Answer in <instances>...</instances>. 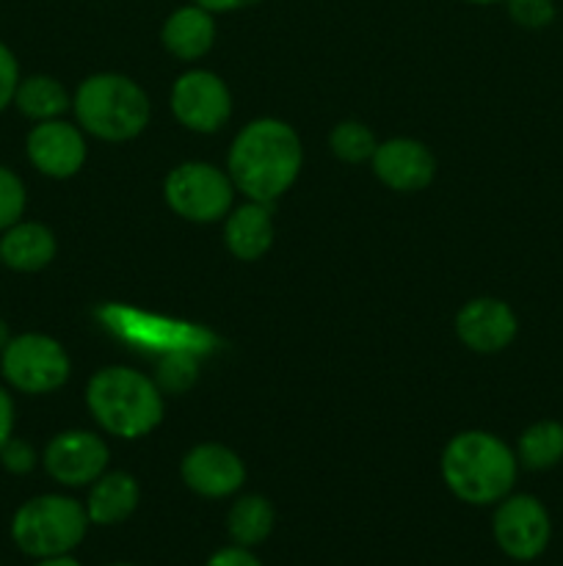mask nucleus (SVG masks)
Returning a JSON list of instances; mask_svg holds the SVG:
<instances>
[{
	"label": "nucleus",
	"instance_id": "13",
	"mask_svg": "<svg viewBox=\"0 0 563 566\" xmlns=\"http://www.w3.org/2000/svg\"><path fill=\"white\" fill-rule=\"evenodd\" d=\"M373 175L379 177L381 186L395 193H417L434 182L436 158L423 142L417 138H390L375 147Z\"/></svg>",
	"mask_w": 563,
	"mask_h": 566
},
{
	"label": "nucleus",
	"instance_id": "30",
	"mask_svg": "<svg viewBox=\"0 0 563 566\" xmlns=\"http://www.w3.org/2000/svg\"><path fill=\"white\" fill-rule=\"evenodd\" d=\"M33 566H83L75 556H53V558H39Z\"/></svg>",
	"mask_w": 563,
	"mask_h": 566
},
{
	"label": "nucleus",
	"instance_id": "16",
	"mask_svg": "<svg viewBox=\"0 0 563 566\" xmlns=\"http://www.w3.org/2000/svg\"><path fill=\"white\" fill-rule=\"evenodd\" d=\"M215 14L199 3L180 6L171 11L160 28V44L166 53L180 61H199L213 50L215 44Z\"/></svg>",
	"mask_w": 563,
	"mask_h": 566
},
{
	"label": "nucleus",
	"instance_id": "33",
	"mask_svg": "<svg viewBox=\"0 0 563 566\" xmlns=\"http://www.w3.org/2000/svg\"><path fill=\"white\" fill-rule=\"evenodd\" d=\"M105 566H138V564H125V562H116V564H105Z\"/></svg>",
	"mask_w": 563,
	"mask_h": 566
},
{
	"label": "nucleus",
	"instance_id": "27",
	"mask_svg": "<svg viewBox=\"0 0 563 566\" xmlns=\"http://www.w3.org/2000/svg\"><path fill=\"white\" fill-rule=\"evenodd\" d=\"M204 566H265V564L259 562V558L254 556V551H248V547L230 545V547H221V551L210 553Z\"/></svg>",
	"mask_w": 563,
	"mask_h": 566
},
{
	"label": "nucleus",
	"instance_id": "9",
	"mask_svg": "<svg viewBox=\"0 0 563 566\" xmlns=\"http://www.w3.org/2000/svg\"><path fill=\"white\" fill-rule=\"evenodd\" d=\"M171 114L185 130L219 133L232 116V94L224 77L210 70H188L171 86Z\"/></svg>",
	"mask_w": 563,
	"mask_h": 566
},
{
	"label": "nucleus",
	"instance_id": "23",
	"mask_svg": "<svg viewBox=\"0 0 563 566\" xmlns=\"http://www.w3.org/2000/svg\"><path fill=\"white\" fill-rule=\"evenodd\" d=\"M28 208V191L14 169L0 164V232L22 221Z\"/></svg>",
	"mask_w": 563,
	"mask_h": 566
},
{
	"label": "nucleus",
	"instance_id": "18",
	"mask_svg": "<svg viewBox=\"0 0 563 566\" xmlns=\"http://www.w3.org/2000/svg\"><path fill=\"white\" fill-rule=\"evenodd\" d=\"M138 503H141V486L130 473L121 470H105L86 495V514L88 523L99 525V528H114V525L127 523L136 514Z\"/></svg>",
	"mask_w": 563,
	"mask_h": 566
},
{
	"label": "nucleus",
	"instance_id": "1",
	"mask_svg": "<svg viewBox=\"0 0 563 566\" xmlns=\"http://www.w3.org/2000/svg\"><path fill=\"white\" fill-rule=\"evenodd\" d=\"M301 166L304 144L296 127L274 116L248 122L226 155V175L235 191L265 205H276L296 186Z\"/></svg>",
	"mask_w": 563,
	"mask_h": 566
},
{
	"label": "nucleus",
	"instance_id": "4",
	"mask_svg": "<svg viewBox=\"0 0 563 566\" xmlns=\"http://www.w3.org/2000/svg\"><path fill=\"white\" fill-rule=\"evenodd\" d=\"M77 127L108 144H125L141 136L152 119L147 92L119 72L88 75L72 94Z\"/></svg>",
	"mask_w": 563,
	"mask_h": 566
},
{
	"label": "nucleus",
	"instance_id": "7",
	"mask_svg": "<svg viewBox=\"0 0 563 566\" xmlns=\"http://www.w3.org/2000/svg\"><path fill=\"white\" fill-rule=\"evenodd\" d=\"M235 182L224 169L204 160H185L163 180V199L171 213L191 224H215L235 208Z\"/></svg>",
	"mask_w": 563,
	"mask_h": 566
},
{
	"label": "nucleus",
	"instance_id": "24",
	"mask_svg": "<svg viewBox=\"0 0 563 566\" xmlns=\"http://www.w3.org/2000/svg\"><path fill=\"white\" fill-rule=\"evenodd\" d=\"M502 6L513 25L524 28V31H544L557 17L555 0H502Z\"/></svg>",
	"mask_w": 563,
	"mask_h": 566
},
{
	"label": "nucleus",
	"instance_id": "11",
	"mask_svg": "<svg viewBox=\"0 0 563 566\" xmlns=\"http://www.w3.org/2000/svg\"><path fill=\"white\" fill-rule=\"evenodd\" d=\"M25 155L39 175L50 180H70L88 158L86 136L81 127L66 119L36 122L28 130Z\"/></svg>",
	"mask_w": 563,
	"mask_h": 566
},
{
	"label": "nucleus",
	"instance_id": "29",
	"mask_svg": "<svg viewBox=\"0 0 563 566\" xmlns=\"http://www.w3.org/2000/svg\"><path fill=\"white\" fill-rule=\"evenodd\" d=\"M191 3L204 6L213 14H230V11H243V9H254L263 0H191Z\"/></svg>",
	"mask_w": 563,
	"mask_h": 566
},
{
	"label": "nucleus",
	"instance_id": "25",
	"mask_svg": "<svg viewBox=\"0 0 563 566\" xmlns=\"http://www.w3.org/2000/svg\"><path fill=\"white\" fill-rule=\"evenodd\" d=\"M39 462H42V457L36 453V448L28 440H22V437H11V440L0 448V468L9 475H17V479L31 475L33 470L39 468Z\"/></svg>",
	"mask_w": 563,
	"mask_h": 566
},
{
	"label": "nucleus",
	"instance_id": "6",
	"mask_svg": "<svg viewBox=\"0 0 563 566\" xmlns=\"http://www.w3.org/2000/svg\"><path fill=\"white\" fill-rule=\"evenodd\" d=\"M0 374L22 396H50L70 381L72 359L55 337L22 332L11 335L0 352Z\"/></svg>",
	"mask_w": 563,
	"mask_h": 566
},
{
	"label": "nucleus",
	"instance_id": "31",
	"mask_svg": "<svg viewBox=\"0 0 563 566\" xmlns=\"http://www.w3.org/2000/svg\"><path fill=\"white\" fill-rule=\"evenodd\" d=\"M9 340H11V329H9V324H6V318H0V352H3L6 343Z\"/></svg>",
	"mask_w": 563,
	"mask_h": 566
},
{
	"label": "nucleus",
	"instance_id": "8",
	"mask_svg": "<svg viewBox=\"0 0 563 566\" xmlns=\"http://www.w3.org/2000/svg\"><path fill=\"white\" fill-rule=\"evenodd\" d=\"M491 536L502 556L517 564H530L550 547L552 517L535 495L511 492L495 506Z\"/></svg>",
	"mask_w": 563,
	"mask_h": 566
},
{
	"label": "nucleus",
	"instance_id": "17",
	"mask_svg": "<svg viewBox=\"0 0 563 566\" xmlns=\"http://www.w3.org/2000/svg\"><path fill=\"white\" fill-rule=\"evenodd\" d=\"M59 241L55 232L42 221H17L0 232V265L17 274H36L55 260Z\"/></svg>",
	"mask_w": 563,
	"mask_h": 566
},
{
	"label": "nucleus",
	"instance_id": "10",
	"mask_svg": "<svg viewBox=\"0 0 563 566\" xmlns=\"http://www.w3.org/2000/svg\"><path fill=\"white\" fill-rule=\"evenodd\" d=\"M110 448L94 431H59L42 451V468L50 479L66 490L92 486L108 470Z\"/></svg>",
	"mask_w": 563,
	"mask_h": 566
},
{
	"label": "nucleus",
	"instance_id": "5",
	"mask_svg": "<svg viewBox=\"0 0 563 566\" xmlns=\"http://www.w3.org/2000/svg\"><path fill=\"white\" fill-rule=\"evenodd\" d=\"M88 528L92 523L86 506L77 497L47 492V495L28 497L17 506L9 534L22 556L39 562V558L72 556L83 545Z\"/></svg>",
	"mask_w": 563,
	"mask_h": 566
},
{
	"label": "nucleus",
	"instance_id": "12",
	"mask_svg": "<svg viewBox=\"0 0 563 566\" xmlns=\"http://www.w3.org/2000/svg\"><path fill=\"white\" fill-rule=\"evenodd\" d=\"M180 479L193 495L224 501V497L237 495L246 484V464L232 448L202 442L182 457Z\"/></svg>",
	"mask_w": 563,
	"mask_h": 566
},
{
	"label": "nucleus",
	"instance_id": "3",
	"mask_svg": "<svg viewBox=\"0 0 563 566\" xmlns=\"http://www.w3.org/2000/svg\"><path fill=\"white\" fill-rule=\"evenodd\" d=\"M86 407L99 429L119 440H141L163 423L158 381L127 365L99 368L86 385Z\"/></svg>",
	"mask_w": 563,
	"mask_h": 566
},
{
	"label": "nucleus",
	"instance_id": "22",
	"mask_svg": "<svg viewBox=\"0 0 563 566\" xmlns=\"http://www.w3.org/2000/svg\"><path fill=\"white\" fill-rule=\"evenodd\" d=\"M375 147H379V142H375L373 130H370L364 122H357V119L337 122L329 133L331 155H334L337 160H342V164H351V166L368 164V160L373 158Z\"/></svg>",
	"mask_w": 563,
	"mask_h": 566
},
{
	"label": "nucleus",
	"instance_id": "2",
	"mask_svg": "<svg viewBox=\"0 0 563 566\" xmlns=\"http://www.w3.org/2000/svg\"><path fill=\"white\" fill-rule=\"evenodd\" d=\"M439 473L453 497L467 506H497L517 486L519 459L491 431H461L445 446Z\"/></svg>",
	"mask_w": 563,
	"mask_h": 566
},
{
	"label": "nucleus",
	"instance_id": "15",
	"mask_svg": "<svg viewBox=\"0 0 563 566\" xmlns=\"http://www.w3.org/2000/svg\"><path fill=\"white\" fill-rule=\"evenodd\" d=\"M274 238V205L246 199V202L226 213L224 243L232 258L243 260V263H254V260L265 258L270 252Z\"/></svg>",
	"mask_w": 563,
	"mask_h": 566
},
{
	"label": "nucleus",
	"instance_id": "26",
	"mask_svg": "<svg viewBox=\"0 0 563 566\" xmlns=\"http://www.w3.org/2000/svg\"><path fill=\"white\" fill-rule=\"evenodd\" d=\"M20 81V61H17L14 50L6 42H0V114H3L9 105H14V94Z\"/></svg>",
	"mask_w": 563,
	"mask_h": 566
},
{
	"label": "nucleus",
	"instance_id": "19",
	"mask_svg": "<svg viewBox=\"0 0 563 566\" xmlns=\"http://www.w3.org/2000/svg\"><path fill=\"white\" fill-rule=\"evenodd\" d=\"M276 528V509L263 495H241L226 512V534L232 545L254 551L265 545Z\"/></svg>",
	"mask_w": 563,
	"mask_h": 566
},
{
	"label": "nucleus",
	"instance_id": "14",
	"mask_svg": "<svg viewBox=\"0 0 563 566\" xmlns=\"http://www.w3.org/2000/svg\"><path fill=\"white\" fill-rule=\"evenodd\" d=\"M456 335L469 352L500 354L517 340L519 318L502 298L480 296L464 304L456 315Z\"/></svg>",
	"mask_w": 563,
	"mask_h": 566
},
{
	"label": "nucleus",
	"instance_id": "20",
	"mask_svg": "<svg viewBox=\"0 0 563 566\" xmlns=\"http://www.w3.org/2000/svg\"><path fill=\"white\" fill-rule=\"evenodd\" d=\"M14 108L36 125V122L64 119L66 111L72 108V97L64 83L55 81L53 75H28L17 86Z\"/></svg>",
	"mask_w": 563,
	"mask_h": 566
},
{
	"label": "nucleus",
	"instance_id": "28",
	"mask_svg": "<svg viewBox=\"0 0 563 566\" xmlns=\"http://www.w3.org/2000/svg\"><path fill=\"white\" fill-rule=\"evenodd\" d=\"M14 423H17V409L11 392L0 385V448L14 437Z\"/></svg>",
	"mask_w": 563,
	"mask_h": 566
},
{
	"label": "nucleus",
	"instance_id": "21",
	"mask_svg": "<svg viewBox=\"0 0 563 566\" xmlns=\"http://www.w3.org/2000/svg\"><path fill=\"white\" fill-rule=\"evenodd\" d=\"M519 468L544 473L563 462V423L561 420H535L519 434L517 442Z\"/></svg>",
	"mask_w": 563,
	"mask_h": 566
},
{
	"label": "nucleus",
	"instance_id": "32",
	"mask_svg": "<svg viewBox=\"0 0 563 566\" xmlns=\"http://www.w3.org/2000/svg\"><path fill=\"white\" fill-rule=\"evenodd\" d=\"M464 3H472V6H497L502 0H464Z\"/></svg>",
	"mask_w": 563,
	"mask_h": 566
}]
</instances>
